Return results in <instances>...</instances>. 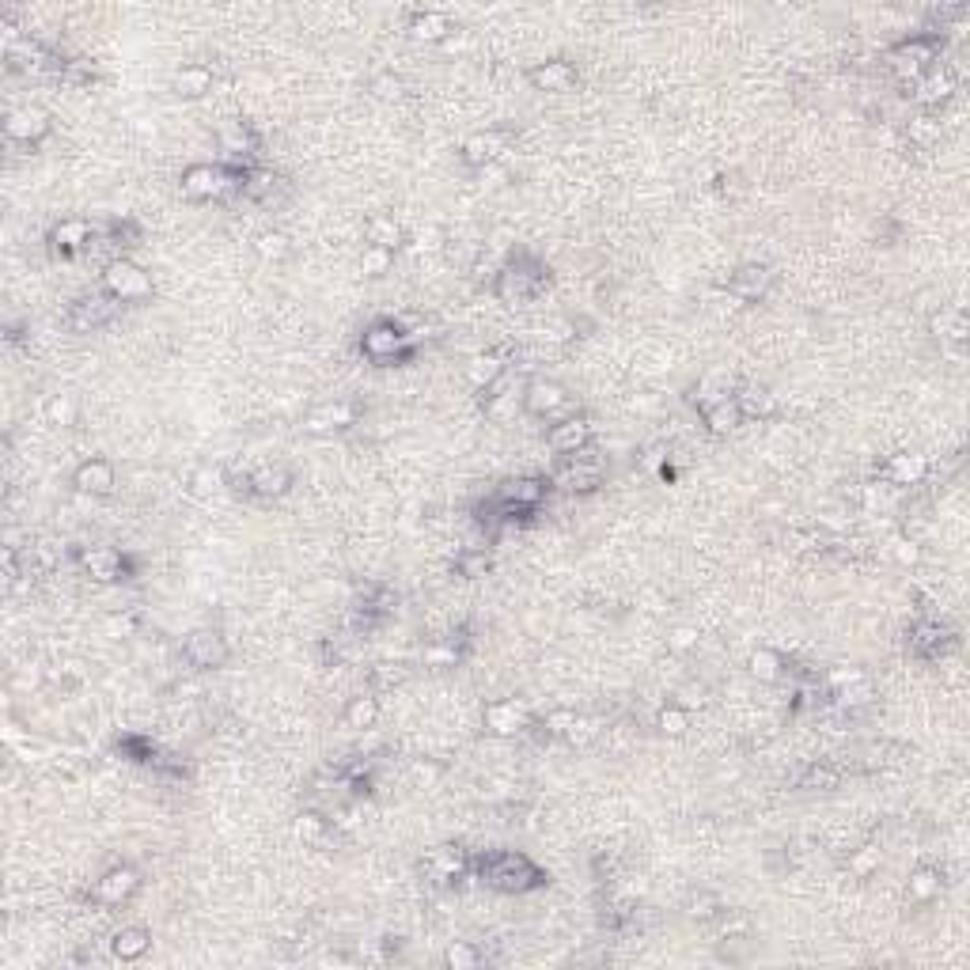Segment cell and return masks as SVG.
<instances>
[{
	"label": "cell",
	"mask_w": 970,
	"mask_h": 970,
	"mask_svg": "<svg viewBox=\"0 0 970 970\" xmlns=\"http://www.w3.org/2000/svg\"><path fill=\"white\" fill-rule=\"evenodd\" d=\"M955 88H959L955 72L948 69V65H933V69H925L914 80V99L921 103V107H940V103L952 99Z\"/></svg>",
	"instance_id": "obj_19"
},
{
	"label": "cell",
	"mask_w": 970,
	"mask_h": 970,
	"mask_svg": "<svg viewBox=\"0 0 970 970\" xmlns=\"http://www.w3.org/2000/svg\"><path fill=\"white\" fill-rule=\"evenodd\" d=\"M861 679H868L861 667H834V671H827L830 690H842V686H853V683H861Z\"/></svg>",
	"instance_id": "obj_58"
},
{
	"label": "cell",
	"mask_w": 970,
	"mask_h": 970,
	"mask_svg": "<svg viewBox=\"0 0 970 970\" xmlns=\"http://www.w3.org/2000/svg\"><path fill=\"white\" fill-rule=\"evenodd\" d=\"M46 421L57 425V429H72L80 421V402L72 395H50V402H46Z\"/></svg>",
	"instance_id": "obj_45"
},
{
	"label": "cell",
	"mask_w": 970,
	"mask_h": 970,
	"mask_svg": "<svg viewBox=\"0 0 970 970\" xmlns=\"http://www.w3.org/2000/svg\"><path fill=\"white\" fill-rule=\"evenodd\" d=\"M182 656H186V664L194 671H216V667H224L232 660V645H228V637L220 629L205 626L182 637Z\"/></svg>",
	"instance_id": "obj_6"
},
{
	"label": "cell",
	"mask_w": 970,
	"mask_h": 970,
	"mask_svg": "<svg viewBox=\"0 0 970 970\" xmlns=\"http://www.w3.org/2000/svg\"><path fill=\"white\" fill-rule=\"evenodd\" d=\"M152 952V933L144 925H122L118 933L110 936V955L122 959V963H137Z\"/></svg>",
	"instance_id": "obj_28"
},
{
	"label": "cell",
	"mask_w": 970,
	"mask_h": 970,
	"mask_svg": "<svg viewBox=\"0 0 970 970\" xmlns=\"http://www.w3.org/2000/svg\"><path fill=\"white\" fill-rule=\"evenodd\" d=\"M292 834H296L304 845H319L326 834H330V819H326L323 811L307 808V811H300V815L292 819Z\"/></svg>",
	"instance_id": "obj_41"
},
{
	"label": "cell",
	"mask_w": 970,
	"mask_h": 970,
	"mask_svg": "<svg viewBox=\"0 0 970 970\" xmlns=\"http://www.w3.org/2000/svg\"><path fill=\"white\" fill-rule=\"evenodd\" d=\"M785 667H789V664H785V656H781L777 648L762 645V648H755V652L747 656V671L755 675L758 683H781V679H785Z\"/></svg>",
	"instance_id": "obj_34"
},
{
	"label": "cell",
	"mask_w": 970,
	"mask_h": 970,
	"mask_svg": "<svg viewBox=\"0 0 970 970\" xmlns=\"http://www.w3.org/2000/svg\"><path fill=\"white\" fill-rule=\"evenodd\" d=\"M216 141H220V148H224L228 160H243V156H251L254 152V133L247 122H224L220 133H216Z\"/></svg>",
	"instance_id": "obj_36"
},
{
	"label": "cell",
	"mask_w": 970,
	"mask_h": 970,
	"mask_svg": "<svg viewBox=\"0 0 970 970\" xmlns=\"http://www.w3.org/2000/svg\"><path fill=\"white\" fill-rule=\"evenodd\" d=\"M883 478L891 485H902V489L921 485L929 478V455H921V451H899V455H891L883 463Z\"/></svg>",
	"instance_id": "obj_23"
},
{
	"label": "cell",
	"mask_w": 970,
	"mask_h": 970,
	"mask_svg": "<svg viewBox=\"0 0 970 970\" xmlns=\"http://www.w3.org/2000/svg\"><path fill=\"white\" fill-rule=\"evenodd\" d=\"M292 489V470L285 463H266V467L251 470V497H262V501H277Z\"/></svg>",
	"instance_id": "obj_27"
},
{
	"label": "cell",
	"mask_w": 970,
	"mask_h": 970,
	"mask_svg": "<svg viewBox=\"0 0 970 970\" xmlns=\"http://www.w3.org/2000/svg\"><path fill=\"white\" fill-rule=\"evenodd\" d=\"M656 728H660V736H671V739L686 736V728H690V709L675 705V701H667V705H660V713H656Z\"/></svg>",
	"instance_id": "obj_44"
},
{
	"label": "cell",
	"mask_w": 970,
	"mask_h": 970,
	"mask_svg": "<svg viewBox=\"0 0 970 970\" xmlns=\"http://www.w3.org/2000/svg\"><path fill=\"white\" fill-rule=\"evenodd\" d=\"M603 474H607V463L595 459L592 451L584 448V451H576V455H565V459L557 463L550 482L561 485V489H569V493H592V489L603 485Z\"/></svg>",
	"instance_id": "obj_7"
},
{
	"label": "cell",
	"mask_w": 970,
	"mask_h": 970,
	"mask_svg": "<svg viewBox=\"0 0 970 970\" xmlns=\"http://www.w3.org/2000/svg\"><path fill=\"white\" fill-rule=\"evenodd\" d=\"M599 732H603V728H599V720L580 717V713H576L573 724H569V732H565L561 739H565V743H573V747H588L592 739H599Z\"/></svg>",
	"instance_id": "obj_52"
},
{
	"label": "cell",
	"mask_w": 970,
	"mask_h": 970,
	"mask_svg": "<svg viewBox=\"0 0 970 970\" xmlns=\"http://www.w3.org/2000/svg\"><path fill=\"white\" fill-rule=\"evenodd\" d=\"M451 31H455V27H451V19L444 16V12H417V16L410 19V35H414L417 42H444Z\"/></svg>",
	"instance_id": "obj_40"
},
{
	"label": "cell",
	"mask_w": 970,
	"mask_h": 970,
	"mask_svg": "<svg viewBox=\"0 0 970 970\" xmlns=\"http://www.w3.org/2000/svg\"><path fill=\"white\" fill-rule=\"evenodd\" d=\"M701 417H705V429L713 432V436H728V432H736L739 425H743V414H739L736 398H724V402L705 406Z\"/></svg>",
	"instance_id": "obj_37"
},
{
	"label": "cell",
	"mask_w": 970,
	"mask_h": 970,
	"mask_svg": "<svg viewBox=\"0 0 970 970\" xmlns=\"http://www.w3.org/2000/svg\"><path fill=\"white\" fill-rule=\"evenodd\" d=\"M360 349L364 357L376 364H391V360H410L414 357V338L391 319H379L360 334Z\"/></svg>",
	"instance_id": "obj_4"
},
{
	"label": "cell",
	"mask_w": 970,
	"mask_h": 970,
	"mask_svg": "<svg viewBox=\"0 0 970 970\" xmlns=\"http://www.w3.org/2000/svg\"><path fill=\"white\" fill-rule=\"evenodd\" d=\"M137 626H141V618L133 611H118V614H110L107 622H103V633L107 637H114V641H126V637H133L137 633Z\"/></svg>",
	"instance_id": "obj_54"
},
{
	"label": "cell",
	"mask_w": 970,
	"mask_h": 970,
	"mask_svg": "<svg viewBox=\"0 0 970 970\" xmlns=\"http://www.w3.org/2000/svg\"><path fill=\"white\" fill-rule=\"evenodd\" d=\"M357 402H345V398H338V402H323V406H315L311 414H307L304 429L307 432H345L357 425Z\"/></svg>",
	"instance_id": "obj_21"
},
{
	"label": "cell",
	"mask_w": 970,
	"mask_h": 970,
	"mask_svg": "<svg viewBox=\"0 0 970 970\" xmlns=\"http://www.w3.org/2000/svg\"><path fill=\"white\" fill-rule=\"evenodd\" d=\"M952 645V633L940 626V622H917L910 633V652L921 660H940Z\"/></svg>",
	"instance_id": "obj_29"
},
{
	"label": "cell",
	"mask_w": 970,
	"mask_h": 970,
	"mask_svg": "<svg viewBox=\"0 0 970 970\" xmlns=\"http://www.w3.org/2000/svg\"><path fill=\"white\" fill-rule=\"evenodd\" d=\"M91 243H95V224H88L84 216H69V220L50 228V247L61 258H76V254L88 251Z\"/></svg>",
	"instance_id": "obj_16"
},
{
	"label": "cell",
	"mask_w": 970,
	"mask_h": 970,
	"mask_svg": "<svg viewBox=\"0 0 970 970\" xmlns=\"http://www.w3.org/2000/svg\"><path fill=\"white\" fill-rule=\"evenodd\" d=\"M485 963V952L478 948V944H470V940H451L448 948H444V967L451 970H474Z\"/></svg>",
	"instance_id": "obj_43"
},
{
	"label": "cell",
	"mask_w": 970,
	"mask_h": 970,
	"mask_svg": "<svg viewBox=\"0 0 970 970\" xmlns=\"http://www.w3.org/2000/svg\"><path fill=\"white\" fill-rule=\"evenodd\" d=\"M364 243L368 247H383V251H398L406 243V232H402V224H398L395 216L372 213L364 220Z\"/></svg>",
	"instance_id": "obj_32"
},
{
	"label": "cell",
	"mask_w": 970,
	"mask_h": 970,
	"mask_svg": "<svg viewBox=\"0 0 970 970\" xmlns=\"http://www.w3.org/2000/svg\"><path fill=\"white\" fill-rule=\"evenodd\" d=\"M550 482L546 478H508V482L497 489V516L501 520H516V516H527L535 512L546 497Z\"/></svg>",
	"instance_id": "obj_8"
},
{
	"label": "cell",
	"mask_w": 970,
	"mask_h": 970,
	"mask_svg": "<svg viewBox=\"0 0 970 970\" xmlns=\"http://www.w3.org/2000/svg\"><path fill=\"white\" fill-rule=\"evenodd\" d=\"M103 292H110L118 304H141V300L152 296V277L137 262L114 258V262H107V270H103Z\"/></svg>",
	"instance_id": "obj_5"
},
{
	"label": "cell",
	"mask_w": 970,
	"mask_h": 970,
	"mask_svg": "<svg viewBox=\"0 0 970 970\" xmlns=\"http://www.w3.org/2000/svg\"><path fill=\"white\" fill-rule=\"evenodd\" d=\"M429 667H455L459 660H463V648H459V641L451 637V641H436V645L425 648V656H421Z\"/></svg>",
	"instance_id": "obj_51"
},
{
	"label": "cell",
	"mask_w": 970,
	"mask_h": 970,
	"mask_svg": "<svg viewBox=\"0 0 970 970\" xmlns=\"http://www.w3.org/2000/svg\"><path fill=\"white\" fill-rule=\"evenodd\" d=\"M709 701V690L701 683H686L675 690V705H683V709H701Z\"/></svg>",
	"instance_id": "obj_56"
},
{
	"label": "cell",
	"mask_w": 970,
	"mask_h": 970,
	"mask_svg": "<svg viewBox=\"0 0 970 970\" xmlns=\"http://www.w3.org/2000/svg\"><path fill=\"white\" fill-rule=\"evenodd\" d=\"M906 891H910V899L914 902H933L940 891H944V876H940V868H933V864H921V868H914L910 872V880H906Z\"/></svg>",
	"instance_id": "obj_38"
},
{
	"label": "cell",
	"mask_w": 970,
	"mask_h": 970,
	"mask_svg": "<svg viewBox=\"0 0 970 970\" xmlns=\"http://www.w3.org/2000/svg\"><path fill=\"white\" fill-rule=\"evenodd\" d=\"M141 891V872L133 864H114L99 880L91 883V902L99 906H122Z\"/></svg>",
	"instance_id": "obj_11"
},
{
	"label": "cell",
	"mask_w": 970,
	"mask_h": 970,
	"mask_svg": "<svg viewBox=\"0 0 970 970\" xmlns=\"http://www.w3.org/2000/svg\"><path fill=\"white\" fill-rule=\"evenodd\" d=\"M243 179H247V171H232V167H224V163H190L186 171H182V194L194 201H216L224 198V194H243Z\"/></svg>",
	"instance_id": "obj_3"
},
{
	"label": "cell",
	"mask_w": 970,
	"mask_h": 970,
	"mask_svg": "<svg viewBox=\"0 0 970 970\" xmlns=\"http://www.w3.org/2000/svg\"><path fill=\"white\" fill-rule=\"evenodd\" d=\"M171 88H175V95H182V99H205V95L213 91V69L201 65V61H190V65H182V69L171 76Z\"/></svg>",
	"instance_id": "obj_31"
},
{
	"label": "cell",
	"mask_w": 970,
	"mask_h": 970,
	"mask_svg": "<svg viewBox=\"0 0 970 970\" xmlns=\"http://www.w3.org/2000/svg\"><path fill=\"white\" fill-rule=\"evenodd\" d=\"M936 57H940V38L936 35H914L891 50L895 69H899L902 76H910V80H917L925 69H933Z\"/></svg>",
	"instance_id": "obj_12"
},
{
	"label": "cell",
	"mask_w": 970,
	"mask_h": 970,
	"mask_svg": "<svg viewBox=\"0 0 970 970\" xmlns=\"http://www.w3.org/2000/svg\"><path fill=\"white\" fill-rule=\"evenodd\" d=\"M546 285H550V273L527 254H512V262H504L501 273L493 277V292L504 307H527Z\"/></svg>",
	"instance_id": "obj_1"
},
{
	"label": "cell",
	"mask_w": 970,
	"mask_h": 970,
	"mask_svg": "<svg viewBox=\"0 0 970 970\" xmlns=\"http://www.w3.org/2000/svg\"><path fill=\"white\" fill-rule=\"evenodd\" d=\"M273 186H277L273 171H247V179H243V198L266 201L273 194Z\"/></svg>",
	"instance_id": "obj_53"
},
{
	"label": "cell",
	"mask_w": 970,
	"mask_h": 970,
	"mask_svg": "<svg viewBox=\"0 0 970 970\" xmlns=\"http://www.w3.org/2000/svg\"><path fill=\"white\" fill-rule=\"evenodd\" d=\"M736 406H739V414H743V421H747V417H770L773 410H777V398H773L770 387L747 383V387H739L736 391Z\"/></svg>",
	"instance_id": "obj_35"
},
{
	"label": "cell",
	"mask_w": 970,
	"mask_h": 970,
	"mask_svg": "<svg viewBox=\"0 0 970 970\" xmlns=\"http://www.w3.org/2000/svg\"><path fill=\"white\" fill-rule=\"evenodd\" d=\"M504 144H508V133H501V129H485V133H474V137L463 141L459 160L467 163L470 171H485L489 163H497V156L504 152Z\"/></svg>",
	"instance_id": "obj_20"
},
{
	"label": "cell",
	"mask_w": 970,
	"mask_h": 970,
	"mask_svg": "<svg viewBox=\"0 0 970 970\" xmlns=\"http://www.w3.org/2000/svg\"><path fill=\"white\" fill-rule=\"evenodd\" d=\"M527 80H531L539 91L565 95V91L576 88V65H573V61H565V57H554V61H542V65H535V69L527 72Z\"/></svg>",
	"instance_id": "obj_25"
},
{
	"label": "cell",
	"mask_w": 970,
	"mask_h": 970,
	"mask_svg": "<svg viewBox=\"0 0 970 970\" xmlns=\"http://www.w3.org/2000/svg\"><path fill=\"white\" fill-rule=\"evenodd\" d=\"M736 379L728 376V372H713V376H705L698 383V406L705 410V406H713V402H724V398H736Z\"/></svg>",
	"instance_id": "obj_42"
},
{
	"label": "cell",
	"mask_w": 970,
	"mask_h": 970,
	"mask_svg": "<svg viewBox=\"0 0 970 970\" xmlns=\"http://www.w3.org/2000/svg\"><path fill=\"white\" fill-rule=\"evenodd\" d=\"M834 701H838V709H861V705L872 701V686H868V679L842 686V690H834Z\"/></svg>",
	"instance_id": "obj_55"
},
{
	"label": "cell",
	"mask_w": 970,
	"mask_h": 970,
	"mask_svg": "<svg viewBox=\"0 0 970 970\" xmlns=\"http://www.w3.org/2000/svg\"><path fill=\"white\" fill-rule=\"evenodd\" d=\"M520 406H523V414H531V417H550L569 406V391H565L557 379H531V383L523 387Z\"/></svg>",
	"instance_id": "obj_15"
},
{
	"label": "cell",
	"mask_w": 970,
	"mask_h": 970,
	"mask_svg": "<svg viewBox=\"0 0 970 970\" xmlns=\"http://www.w3.org/2000/svg\"><path fill=\"white\" fill-rule=\"evenodd\" d=\"M254 254L262 262H285L288 254H292V243H288L285 232H262L254 239Z\"/></svg>",
	"instance_id": "obj_47"
},
{
	"label": "cell",
	"mask_w": 970,
	"mask_h": 970,
	"mask_svg": "<svg viewBox=\"0 0 970 970\" xmlns=\"http://www.w3.org/2000/svg\"><path fill=\"white\" fill-rule=\"evenodd\" d=\"M118 300L110 296V292H95V296H80L76 304L69 307V326L76 330V334H88V330H99V326H107L114 315H118Z\"/></svg>",
	"instance_id": "obj_13"
},
{
	"label": "cell",
	"mask_w": 970,
	"mask_h": 970,
	"mask_svg": "<svg viewBox=\"0 0 970 970\" xmlns=\"http://www.w3.org/2000/svg\"><path fill=\"white\" fill-rule=\"evenodd\" d=\"M880 861H883V853L876 849V845H861V849H853V853H849L845 868H849V876L868 880L872 872H880Z\"/></svg>",
	"instance_id": "obj_48"
},
{
	"label": "cell",
	"mask_w": 970,
	"mask_h": 970,
	"mask_svg": "<svg viewBox=\"0 0 970 970\" xmlns=\"http://www.w3.org/2000/svg\"><path fill=\"white\" fill-rule=\"evenodd\" d=\"M478 876L482 883L497 887V891H508V895H523L531 887L542 883V872L531 864V857H523L516 849H501V853H489L482 864H478Z\"/></svg>",
	"instance_id": "obj_2"
},
{
	"label": "cell",
	"mask_w": 970,
	"mask_h": 970,
	"mask_svg": "<svg viewBox=\"0 0 970 970\" xmlns=\"http://www.w3.org/2000/svg\"><path fill=\"white\" fill-rule=\"evenodd\" d=\"M929 334L940 345H963L970 338V323L963 307H940L929 315Z\"/></svg>",
	"instance_id": "obj_26"
},
{
	"label": "cell",
	"mask_w": 970,
	"mask_h": 970,
	"mask_svg": "<svg viewBox=\"0 0 970 970\" xmlns=\"http://www.w3.org/2000/svg\"><path fill=\"white\" fill-rule=\"evenodd\" d=\"M667 648H671V652H690V648H698V629L675 626L671 633H667Z\"/></svg>",
	"instance_id": "obj_57"
},
{
	"label": "cell",
	"mask_w": 970,
	"mask_h": 970,
	"mask_svg": "<svg viewBox=\"0 0 970 970\" xmlns=\"http://www.w3.org/2000/svg\"><path fill=\"white\" fill-rule=\"evenodd\" d=\"M342 720H345V728H353V732H368V728H376L379 698H376V694H353V698L345 701Z\"/></svg>",
	"instance_id": "obj_33"
},
{
	"label": "cell",
	"mask_w": 970,
	"mask_h": 970,
	"mask_svg": "<svg viewBox=\"0 0 970 970\" xmlns=\"http://www.w3.org/2000/svg\"><path fill=\"white\" fill-rule=\"evenodd\" d=\"M50 114L42 107H16L4 118V137L16 144H38L50 137Z\"/></svg>",
	"instance_id": "obj_14"
},
{
	"label": "cell",
	"mask_w": 970,
	"mask_h": 970,
	"mask_svg": "<svg viewBox=\"0 0 970 970\" xmlns=\"http://www.w3.org/2000/svg\"><path fill=\"white\" fill-rule=\"evenodd\" d=\"M76 565L95 580V584H122L133 576L129 554H122L118 546H84L76 554Z\"/></svg>",
	"instance_id": "obj_9"
},
{
	"label": "cell",
	"mask_w": 970,
	"mask_h": 970,
	"mask_svg": "<svg viewBox=\"0 0 970 970\" xmlns=\"http://www.w3.org/2000/svg\"><path fill=\"white\" fill-rule=\"evenodd\" d=\"M588 444H592V421L588 417H565V421L550 425V432H546V448L561 455V459L584 451Z\"/></svg>",
	"instance_id": "obj_17"
},
{
	"label": "cell",
	"mask_w": 970,
	"mask_h": 970,
	"mask_svg": "<svg viewBox=\"0 0 970 970\" xmlns=\"http://www.w3.org/2000/svg\"><path fill=\"white\" fill-rule=\"evenodd\" d=\"M895 557H899L902 565H917L921 561V546L914 539H899L895 542Z\"/></svg>",
	"instance_id": "obj_60"
},
{
	"label": "cell",
	"mask_w": 970,
	"mask_h": 970,
	"mask_svg": "<svg viewBox=\"0 0 970 970\" xmlns=\"http://www.w3.org/2000/svg\"><path fill=\"white\" fill-rule=\"evenodd\" d=\"M720 914H724L720 895L705 891V887L690 891V899H686V917H694V921H713V917H720Z\"/></svg>",
	"instance_id": "obj_46"
},
{
	"label": "cell",
	"mask_w": 970,
	"mask_h": 970,
	"mask_svg": "<svg viewBox=\"0 0 970 970\" xmlns=\"http://www.w3.org/2000/svg\"><path fill=\"white\" fill-rule=\"evenodd\" d=\"M391 266H395V251H383V247H368L364 243V251H360V273L364 277H383V273H391Z\"/></svg>",
	"instance_id": "obj_49"
},
{
	"label": "cell",
	"mask_w": 970,
	"mask_h": 970,
	"mask_svg": "<svg viewBox=\"0 0 970 970\" xmlns=\"http://www.w3.org/2000/svg\"><path fill=\"white\" fill-rule=\"evenodd\" d=\"M770 285H773V270L770 266H758V262H747V266H739L728 277V292L736 300H743V304H758L770 292Z\"/></svg>",
	"instance_id": "obj_22"
},
{
	"label": "cell",
	"mask_w": 970,
	"mask_h": 970,
	"mask_svg": "<svg viewBox=\"0 0 970 970\" xmlns=\"http://www.w3.org/2000/svg\"><path fill=\"white\" fill-rule=\"evenodd\" d=\"M440 773H444V766H436V762H414V781L425 785V789L440 781Z\"/></svg>",
	"instance_id": "obj_59"
},
{
	"label": "cell",
	"mask_w": 970,
	"mask_h": 970,
	"mask_svg": "<svg viewBox=\"0 0 970 970\" xmlns=\"http://www.w3.org/2000/svg\"><path fill=\"white\" fill-rule=\"evenodd\" d=\"M489 569H493V554L482 550V546H470V550H463V557H459V576H467V580H478V576H485Z\"/></svg>",
	"instance_id": "obj_50"
},
{
	"label": "cell",
	"mask_w": 970,
	"mask_h": 970,
	"mask_svg": "<svg viewBox=\"0 0 970 970\" xmlns=\"http://www.w3.org/2000/svg\"><path fill=\"white\" fill-rule=\"evenodd\" d=\"M796 785L804 792H830L842 785V770L838 766H830V762H811V766H804L800 770V777H796Z\"/></svg>",
	"instance_id": "obj_39"
},
{
	"label": "cell",
	"mask_w": 970,
	"mask_h": 970,
	"mask_svg": "<svg viewBox=\"0 0 970 970\" xmlns=\"http://www.w3.org/2000/svg\"><path fill=\"white\" fill-rule=\"evenodd\" d=\"M508 372V357H504L501 349H485V353H474V357L463 364V376H467V383L482 395L485 387H493L497 379Z\"/></svg>",
	"instance_id": "obj_24"
},
{
	"label": "cell",
	"mask_w": 970,
	"mask_h": 970,
	"mask_svg": "<svg viewBox=\"0 0 970 970\" xmlns=\"http://www.w3.org/2000/svg\"><path fill=\"white\" fill-rule=\"evenodd\" d=\"M425 868H429V876L436 883H455L467 872V853L459 845H436L425 857Z\"/></svg>",
	"instance_id": "obj_30"
},
{
	"label": "cell",
	"mask_w": 970,
	"mask_h": 970,
	"mask_svg": "<svg viewBox=\"0 0 970 970\" xmlns=\"http://www.w3.org/2000/svg\"><path fill=\"white\" fill-rule=\"evenodd\" d=\"M114 485H118V478H114V463L110 459H84L80 467L72 470V489L76 493H84V497H110L114 493Z\"/></svg>",
	"instance_id": "obj_18"
},
{
	"label": "cell",
	"mask_w": 970,
	"mask_h": 970,
	"mask_svg": "<svg viewBox=\"0 0 970 970\" xmlns=\"http://www.w3.org/2000/svg\"><path fill=\"white\" fill-rule=\"evenodd\" d=\"M531 724H535V720H531V713H527V705L516 698H497L482 709V728L497 739L523 736Z\"/></svg>",
	"instance_id": "obj_10"
}]
</instances>
